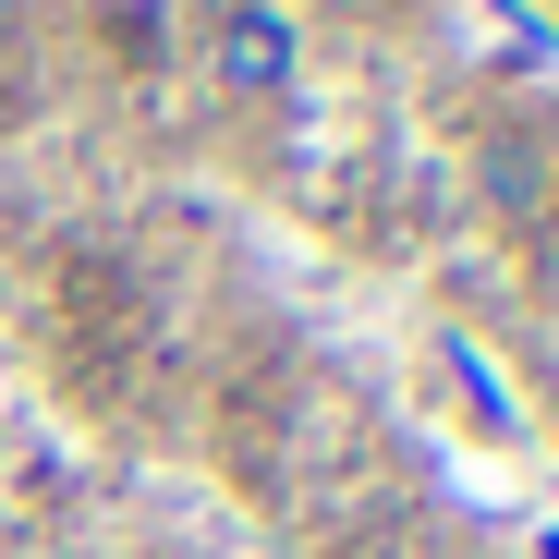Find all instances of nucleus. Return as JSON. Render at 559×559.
I'll list each match as a JSON object with an SVG mask.
<instances>
[{
	"mask_svg": "<svg viewBox=\"0 0 559 559\" xmlns=\"http://www.w3.org/2000/svg\"><path fill=\"white\" fill-rule=\"evenodd\" d=\"M207 73H219V98L267 110V98H293V73H305V37L280 0H219L207 13Z\"/></svg>",
	"mask_w": 559,
	"mask_h": 559,
	"instance_id": "1",
	"label": "nucleus"
},
{
	"mask_svg": "<svg viewBox=\"0 0 559 559\" xmlns=\"http://www.w3.org/2000/svg\"><path fill=\"white\" fill-rule=\"evenodd\" d=\"M547 195H559V158H547V134H487V207L523 231V219H547Z\"/></svg>",
	"mask_w": 559,
	"mask_h": 559,
	"instance_id": "2",
	"label": "nucleus"
},
{
	"mask_svg": "<svg viewBox=\"0 0 559 559\" xmlns=\"http://www.w3.org/2000/svg\"><path fill=\"white\" fill-rule=\"evenodd\" d=\"M13 13H25V0H0V25H13Z\"/></svg>",
	"mask_w": 559,
	"mask_h": 559,
	"instance_id": "3",
	"label": "nucleus"
}]
</instances>
